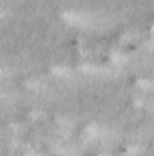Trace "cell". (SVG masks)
Listing matches in <instances>:
<instances>
[{
	"instance_id": "1",
	"label": "cell",
	"mask_w": 154,
	"mask_h": 156,
	"mask_svg": "<svg viewBox=\"0 0 154 156\" xmlns=\"http://www.w3.org/2000/svg\"><path fill=\"white\" fill-rule=\"evenodd\" d=\"M64 18H65V22L75 24V26H87L89 24V16L80 13V11H65Z\"/></svg>"
},
{
	"instance_id": "2",
	"label": "cell",
	"mask_w": 154,
	"mask_h": 156,
	"mask_svg": "<svg viewBox=\"0 0 154 156\" xmlns=\"http://www.w3.org/2000/svg\"><path fill=\"white\" fill-rule=\"evenodd\" d=\"M54 75H58V76H67L71 71H69V67H60V66H56V67H53L51 69Z\"/></svg>"
},
{
	"instance_id": "3",
	"label": "cell",
	"mask_w": 154,
	"mask_h": 156,
	"mask_svg": "<svg viewBox=\"0 0 154 156\" xmlns=\"http://www.w3.org/2000/svg\"><path fill=\"white\" fill-rule=\"evenodd\" d=\"M140 153H142V147L140 145H129L127 147V154L134 156V154H140Z\"/></svg>"
},
{
	"instance_id": "4",
	"label": "cell",
	"mask_w": 154,
	"mask_h": 156,
	"mask_svg": "<svg viewBox=\"0 0 154 156\" xmlns=\"http://www.w3.org/2000/svg\"><path fill=\"white\" fill-rule=\"evenodd\" d=\"M138 85L143 87V89H151L152 87V82L151 80H138Z\"/></svg>"
},
{
	"instance_id": "5",
	"label": "cell",
	"mask_w": 154,
	"mask_h": 156,
	"mask_svg": "<svg viewBox=\"0 0 154 156\" xmlns=\"http://www.w3.org/2000/svg\"><path fill=\"white\" fill-rule=\"evenodd\" d=\"M27 87L38 89V87H42V82H40V80H29V82H27Z\"/></svg>"
},
{
	"instance_id": "6",
	"label": "cell",
	"mask_w": 154,
	"mask_h": 156,
	"mask_svg": "<svg viewBox=\"0 0 154 156\" xmlns=\"http://www.w3.org/2000/svg\"><path fill=\"white\" fill-rule=\"evenodd\" d=\"M4 73H5V71H4V69L0 67V76H4Z\"/></svg>"
},
{
	"instance_id": "7",
	"label": "cell",
	"mask_w": 154,
	"mask_h": 156,
	"mask_svg": "<svg viewBox=\"0 0 154 156\" xmlns=\"http://www.w3.org/2000/svg\"><path fill=\"white\" fill-rule=\"evenodd\" d=\"M0 98H2V91H0Z\"/></svg>"
}]
</instances>
